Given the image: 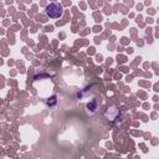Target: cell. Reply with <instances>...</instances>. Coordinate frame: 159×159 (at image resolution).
Returning <instances> with one entry per match:
<instances>
[{
    "label": "cell",
    "instance_id": "1",
    "mask_svg": "<svg viewBox=\"0 0 159 159\" xmlns=\"http://www.w3.org/2000/svg\"><path fill=\"white\" fill-rule=\"evenodd\" d=\"M46 14H47V16H50L52 19H58L63 14V7L58 2H52L46 7Z\"/></svg>",
    "mask_w": 159,
    "mask_h": 159
}]
</instances>
